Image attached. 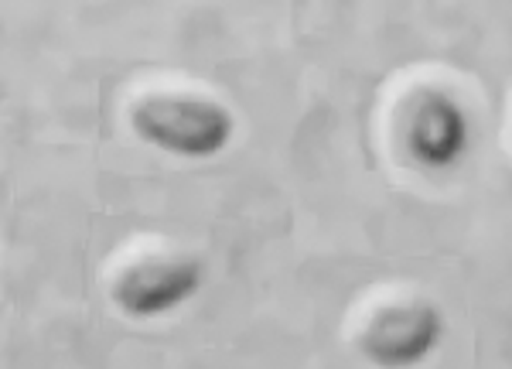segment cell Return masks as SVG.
<instances>
[{"label": "cell", "mask_w": 512, "mask_h": 369, "mask_svg": "<svg viewBox=\"0 0 512 369\" xmlns=\"http://www.w3.org/2000/svg\"><path fill=\"white\" fill-rule=\"evenodd\" d=\"M130 123L147 144L178 158H212L233 141L236 120L216 100L195 93H147L130 110Z\"/></svg>", "instance_id": "obj_1"}, {"label": "cell", "mask_w": 512, "mask_h": 369, "mask_svg": "<svg viewBox=\"0 0 512 369\" xmlns=\"http://www.w3.org/2000/svg\"><path fill=\"white\" fill-rule=\"evenodd\" d=\"M403 151L424 168H451L468 147V117L448 89H414L403 103Z\"/></svg>", "instance_id": "obj_3"}, {"label": "cell", "mask_w": 512, "mask_h": 369, "mask_svg": "<svg viewBox=\"0 0 512 369\" xmlns=\"http://www.w3.org/2000/svg\"><path fill=\"white\" fill-rule=\"evenodd\" d=\"M441 335L444 318L431 301H390L359 332V349L383 369H410L431 356Z\"/></svg>", "instance_id": "obj_2"}, {"label": "cell", "mask_w": 512, "mask_h": 369, "mask_svg": "<svg viewBox=\"0 0 512 369\" xmlns=\"http://www.w3.org/2000/svg\"><path fill=\"white\" fill-rule=\"evenodd\" d=\"M202 277L205 267L195 257H178V253L140 257L113 281V301L130 318H158L195 298Z\"/></svg>", "instance_id": "obj_4"}]
</instances>
